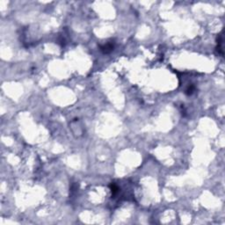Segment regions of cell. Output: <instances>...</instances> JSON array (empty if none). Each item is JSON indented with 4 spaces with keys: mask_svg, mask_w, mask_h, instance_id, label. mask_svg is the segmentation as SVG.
<instances>
[{
    "mask_svg": "<svg viewBox=\"0 0 225 225\" xmlns=\"http://www.w3.org/2000/svg\"><path fill=\"white\" fill-rule=\"evenodd\" d=\"M99 49L102 51L104 54H109L111 53L113 49H114V42L111 41H108L103 45L99 46Z\"/></svg>",
    "mask_w": 225,
    "mask_h": 225,
    "instance_id": "obj_1",
    "label": "cell"
},
{
    "mask_svg": "<svg viewBox=\"0 0 225 225\" xmlns=\"http://www.w3.org/2000/svg\"><path fill=\"white\" fill-rule=\"evenodd\" d=\"M223 41V32H222L218 35V37H217V44H218V46H217V51H219L222 55H223V47H222Z\"/></svg>",
    "mask_w": 225,
    "mask_h": 225,
    "instance_id": "obj_2",
    "label": "cell"
}]
</instances>
